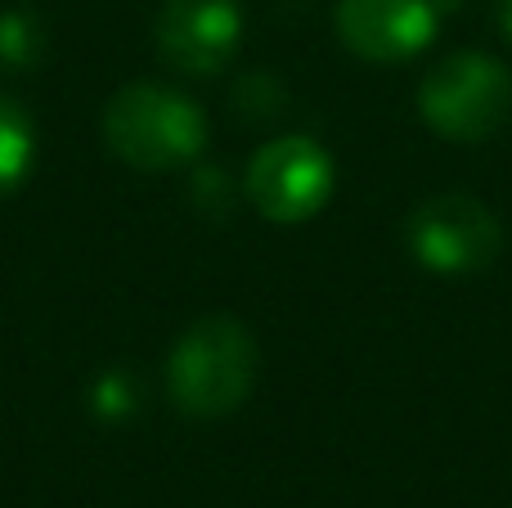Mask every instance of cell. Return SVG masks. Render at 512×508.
<instances>
[{
  "label": "cell",
  "instance_id": "obj_5",
  "mask_svg": "<svg viewBox=\"0 0 512 508\" xmlns=\"http://www.w3.org/2000/svg\"><path fill=\"white\" fill-rule=\"evenodd\" d=\"M337 167L328 149L310 135H279L261 144L248 162V203L270 225H306L333 198Z\"/></svg>",
  "mask_w": 512,
  "mask_h": 508
},
{
  "label": "cell",
  "instance_id": "obj_10",
  "mask_svg": "<svg viewBox=\"0 0 512 508\" xmlns=\"http://www.w3.org/2000/svg\"><path fill=\"white\" fill-rule=\"evenodd\" d=\"M495 27L512 41V0H495Z\"/></svg>",
  "mask_w": 512,
  "mask_h": 508
},
{
  "label": "cell",
  "instance_id": "obj_4",
  "mask_svg": "<svg viewBox=\"0 0 512 508\" xmlns=\"http://www.w3.org/2000/svg\"><path fill=\"white\" fill-rule=\"evenodd\" d=\"M405 248L432 275H477L504 252V225L472 194H432L405 221Z\"/></svg>",
  "mask_w": 512,
  "mask_h": 508
},
{
  "label": "cell",
  "instance_id": "obj_6",
  "mask_svg": "<svg viewBox=\"0 0 512 508\" xmlns=\"http://www.w3.org/2000/svg\"><path fill=\"white\" fill-rule=\"evenodd\" d=\"M153 41L171 72L180 77H216L230 68L243 45L239 0H162L153 18Z\"/></svg>",
  "mask_w": 512,
  "mask_h": 508
},
{
  "label": "cell",
  "instance_id": "obj_8",
  "mask_svg": "<svg viewBox=\"0 0 512 508\" xmlns=\"http://www.w3.org/2000/svg\"><path fill=\"white\" fill-rule=\"evenodd\" d=\"M36 167V122L14 95L0 90V198L14 194Z\"/></svg>",
  "mask_w": 512,
  "mask_h": 508
},
{
  "label": "cell",
  "instance_id": "obj_9",
  "mask_svg": "<svg viewBox=\"0 0 512 508\" xmlns=\"http://www.w3.org/2000/svg\"><path fill=\"white\" fill-rule=\"evenodd\" d=\"M45 50V32L36 14L27 9H5L0 14V68H32Z\"/></svg>",
  "mask_w": 512,
  "mask_h": 508
},
{
  "label": "cell",
  "instance_id": "obj_3",
  "mask_svg": "<svg viewBox=\"0 0 512 508\" xmlns=\"http://www.w3.org/2000/svg\"><path fill=\"white\" fill-rule=\"evenodd\" d=\"M418 117L450 144L495 140L512 117V72L495 54L454 50L418 86Z\"/></svg>",
  "mask_w": 512,
  "mask_h": 508
},
{
  "label": "cell",
  "instance_id": "obj_1",
  "mask_svg": "<svg viewBox=\"0 0 512 508\" xmlns=\"http://www.w3.org/2000/svg\"><path fill=\"white\" fill-rule=\"evenodd\" d=\"M256 365L261 351L239 315H203L171 347L167 396L189 419H225L252 396Z\"/></svg>",
  "mask_w": 512,
  "mask_h": 508
},
{
  "label": "cell",
  "instance_id": "obj_2",
  "mask_svg": "<svg viewBox=\"0 0 512 508\" xmlns=\"http://www.w3.org/2000/svg\"><path fill=\"white\" fill-rule=\"evenodd\" d=\"M207 113L167 81H126L104 104V144L135 171H176L203 158Z\"/></svg>",
  "mask_w": 512,
  "mask_h": 508
},
{
  "label": "cell",
  "instance_id": "obj_7",
  "mask_svg": "<svg viewBox=\"0 0 512 508\" xmlns=\"http://www.w3.org/2000/svg\"><path fill=\"white\" fill-rule=\"evenodd\" d=\"M445 0H337V36L369 63H400L436 41Z\"/></svg>",
  "mask_w": 512,
  "mask_h": 508
}]
</instances>
